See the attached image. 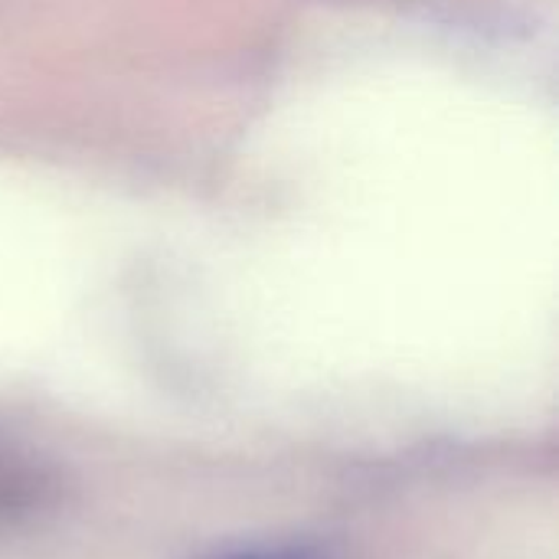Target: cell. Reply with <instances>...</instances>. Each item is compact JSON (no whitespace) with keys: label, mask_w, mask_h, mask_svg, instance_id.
<instances>
[{"label":"cell","mask_w":559,"mask_h":559,"mask_svg":"<svg viewBox=\"0 0 559 559\" xmlns=\"http://www.w3.org/2000/svg\"><path fill=\"white\" fill-rule=\"evenodd\" d=\"M223 559H331L318 547H301V544H282V547H255V550H242L233 557Z\"/></svg>","instance_id":"6da1fadb"}]
</instances>
